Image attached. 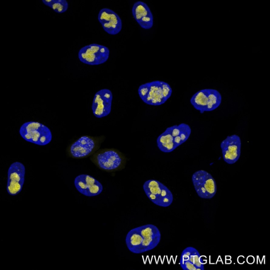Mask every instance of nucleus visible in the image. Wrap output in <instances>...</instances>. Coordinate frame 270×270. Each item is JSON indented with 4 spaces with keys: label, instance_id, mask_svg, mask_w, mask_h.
Returning a JSON list of instances; mask_svg holds the SVG:
<instances>
[{
    "label": "nucleus",
    "instance_id": "obj_1",
    "mask_svg": "<svg viewBox=\"0 0 270 270\" xmlns=\"http://www.w3.org/2000/svg\"><path fill=\"white\" fill-rule=\"evenodd\" d=\"M139 95L147 104L159 106L164 103L170 97L172 89L167 83L155 81L141 85L138 89Z\"/></svg>",
    "mask_w": 270,
    "mask_h": 270
},
{
    "label": "nucleus",
    "instance_id": "obj_2",
    "mask_svg": "<svg viewBox=\"0 0 270 270\" xmlns=\"http://www.w3.org/2000/svg\"><path fill=\"white\" fill-rule=\"evenodd\" d=\"M19 133L25 140L39 145L43 146L51 141L52 135L49 128L37 122L29 121L23 123L20 127Z\"/></svg>",
    "mask_w": 270,
    "mask_h": 270
},
{
    "label": "nucleus",
    "instance_id": "obj_3",
    "mask_svg": "<svg viewBox=\"0 0 270 270\" xmlns=\"http://www.w3.org/2000/svg\"><path fill=\"white\" fill-rule=\"evenodd\" d=\"M143 188L149 199L158 206L167 207L173 202V196L171 191L157 180L150 179L146 181L143 185Z\"/></svg>",
    "mask_w": 270,
    "mask_h": 270
},
{
    "label": "nucleus",
    "instance_id": "obj_4",
    "mask_svg": "<svg viewBox=\"0 0 270 270\" xmlns=\"http://www.w3.org/2000/svg\"><path fill=\"white\" fill-rule=\"evenodd\" d=\"M222 100L221 94L217 90L205 89L195 93L191 97L190 102L201 113L213 111L220 105Z\"/></svg>",
    "mask_w": 270,
    "mask_h": 270
},
{
    "label": "nucleus",
    "instance_id": "obj_5",
    "mask_svg": "<svg viewBox=\"0 0 270 270\" xmlns=\"http://www.w3.org/2000/svg\"><path fill=\"white\" fill-rule=\"evenodd\" d=\"M191 179L194 189L200 198L210 199L214 196L217 192L216 184L210 173L199 170L193 174Z\"/></svg>",
    "mask_w": 270,
    "mask_h": 270
},
{
    "label": "nucleus",
    "instance_id": "obj_6",
    "mask_svg": "<svg viewBox=\"0 0 270 270\" xmlns=\"http://www.w3.org/2000/svg\"><path fill=\"white\" fill-rule=\"evenodd\" d=\"M109 55L110 50L107 47L94 43L81 48L79 52L78 57L82 62L93 65L105 62Z\"/></svg>",
    "mask_w": 270,
    "mask_h": 270
},
{
    "label": "nucleus",
    "instance_id": "obj_7",
    "mask_svg": "<svg viewBox=\"0 0 270 270\" xmlns=\"http://www.w3.org/2000/svg\"><path fill=\"white\" fill-rule=\"evenodd\" d=\"M25 173V167L22 163L16 162L10 165L8 171L6 185V190L9 195L15 196L21 191Z\"/></svg>",
    "mask_w": 270,
    "mask_h": 270
},
{
    "label": "nucleus",
    "instance_id": "obj_8",
    "mask_svg": "<svg viewBox=\"0 0 270 270\" xmlns=\"http://www.w3.org/2000/svg\"><path fill=\"white\" fill-rule=\"evenodd\" d=\"M222 157L225 162L233 164L239 159L241 154V141L238 135L228 136L220 144Z\"/></svg>",
    "mask_w": 270,
    "mask_h": 270
},
{
    "label": "nucleus",
    "instance_id": "obj_9",
    "mask_svg": "<svg viewBox=\"0 0 270 270\" xmlns=\"http://www.w3.org/2000/svg\"><path fill=\"white\" fill-rule=\"evenodd\" d=\"M113 94L108 89L100 90L95 94L93 101L92 109L94 115L97 118L106 117L110 113Z\"/></svg>",
    "mask_w": 270,
    "mask_h": 270
},
{
    "label": "nucleus",
    "instance_id": "obj_10",
    "mask_svg": "<svg viewBox=\"0 0 270 270\" xmlns=\"http://www.w3.org/2000/svg\"><path fill=\"white\" fill-rule=\"evenodd\" d=\"M74 184L80 193L87 197L98 195L103 190L102 184L95 178L87 174L77 176L75 178Z\"/></svg>",
    "mask_w": 270,
    "mask_h": 270
},
{
    "label": "nucleus",
    "instance_id": "obj_11",
    "mask_svg": "<svg viewBox=\"0 0 270 270\" xmlns=\"http://www.w3.org/2000/svg\"><path fill=\"white\" fill-rule=\"evenodd\" d=\"M98 18L104 30L108 34L116 35L121 31V20L112 10L106 8L102 9L99 12Z\"/></svg>",
    "mask_w": 270,
    "mask_h": 270
},
{
    "label": "nucleus",
    "instance_id": "obj_12",
    "mask_svg": "<svg viewBox=\"0 0 270 270\" xmlns=\"http://www.w3.org/2000/svg\"><path fill=\"white\" fill-rule=\"evenodd\" d=\"M142 236V253L151 250L158 245L161 235L158 228L152 224H147L139 226Z\"/></svg>",
    "mask_w": 270,
    "mask_h": 270
},
{
    "label": "nucleus",
    "instance_id": "obj_13",
    "mask_svg": "<svg viewBox=\"0 0 270 270\" xmlns=\"http://www.w3.org/2000/svg\"><path fill=\"white\" fill-rule=\"evenodd\" d=\"M132 11L134 18L141 28L148 29L152 27L154 23L153 15L146 3L140 1L135 2Z\"/></svg>",
    "mask_w": 270,
    "mask_h": 270
},
{
    "label": "nucleus",
    "instance_id": "obj_14",
    "mask_svg": "<svg viewBox=\"0 0 270 270\" xmlns=\"http://www.w3.org/2000/svg\"><path fill=\"white\" fill-rule=\"evenodd\" d=\"M96 160L99 167L103 169L111 170L118 168L122 159L119 154L113 150H108L99 154Z\"/></svg>",
    "mask_w": 270,
    "mask_h": 270
},
{
    "label": "nucleus",
    "instance_id": "obj_15",
    "mask_svg": "<svg viewBox=\"0 0 270 270\" xmlns=\"http://www.w3.org/2000/svg\"><path fill=\"white\" fill-rule=\"evenodd\" d=\"M95 146L94 142L92 139L86 136H82L72 145L70 152L74 157H83L89 154Z\"/></svg>",
    "mask_w": 270,
    "mask_h": 270
},
{
    "label": "nucleus",
    "instance_id": "obj_16",
    "mask_svg": "<svg viewBox=\"0 0 270 270\" xmlns=\"http://www.w3.org/2000/svg\"><path fill=\"white\" fill-rule=\"evenodd\" d=\"M143 241V237L139 227L130 230L127 233L125 238L128 249L135 254L142 253Z\"/></svg>",
    "mask_w": 270,
    "mask_h": 270
},
{
    "label": "nucleus",
    "instance_id": "obj_17",
    "mask_svg": "<svg viewBox=\"0 0 270 270\" xmlns=\"http://www.w3.org/2000/svg\"><path fill=\"white\" fill-rule=\"evenodd\" d=\"M157 144L159 150L164 153L170 152L177 147L174 142L170 127L158 136Z\"/></svg>",
    "mask_w": 270,
    "mask_h": 270
},
{
    "label": "nucleus",
    "instance_id": "obj_18",
    "mask_svg": "<svg viewBox=\"0 0 270 270\" xmlns=\"http://www.w3.org/2000/svg\"><path fill=\"white\" fill-rule=\"evenodd\" d=\"M170 128L174 142L177 147L187 140L191 133L190 127L186 123L175 125Z\"/></svg>",
    "mask_w": 270,
    "mask_h": 270
},
{
    "label": "nucleus",
    "instance_id": "obj_19",
    "mask_svg": "<svg viewBox=\"0 0 270 270\" xmlns=\"http://www.w3.org/2000/svg\"><path fill=\"white\" fill-rule=\"evenodd\" d=\"M180 260L187 261L200 269L204 270V263L198 251L192 247H188L182 251Z\"/></svg>",
    "mask_w": 270,
    "mask_h": 270
},
{
    "label": "nucleus",
    "instance_id": "obj_20",
    "mask_svg": "<svg viewBox=\"0 0 270 270\" xmlns=\"http://www.w3.org/2000/svg\"><path fill=\"white\" fill-rule=\"evenodd\" d=\"M42 3L59 14L65 12L68 9V4L66 0H42Z\"/></svg>",
    "mask_w": 270,
    "mask_h": 270
},
{
    "label": "nucleus",
    "instance_id": "obj_21",
    "mask_svg": "<svg viewBox=\"0 0 270 270\" xmlns=\"http://www.w3.org/2000/svg\"><path fill=\"white\" fill-rule=\"evenodd\" d=\"M180 264L184 270H200L195 266L186 261L180 260Z\"/></svg>",
    "mask_w": 270,
    "mask_h": 270
}]
</instances>
